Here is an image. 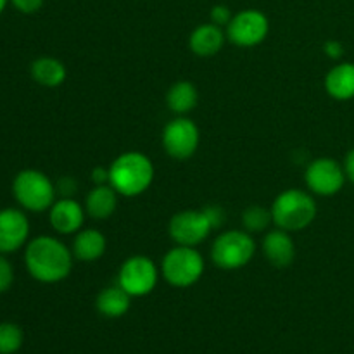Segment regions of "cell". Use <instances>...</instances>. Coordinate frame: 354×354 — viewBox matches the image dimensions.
<instances>
[{
    "label": "cell",
    "mask_w": 354,
    "mask_h": 354,
    "mask_svg": "<svg viewBox=\"0 0 354 354\" xmlns=\"http://www.w3.org/2000/svg\"><path fill=\"white\" fill-rule=\"evenodd\" d=\"M73 252L52 235H40L24 249V266L31 279L41 283H57L68 279L73 268Z\"/></svg>",
    "instance_id": "6da1fadb"
},
{
    "label": "cell",
    "mask_w": 354,
    "mask_h": 354,
    "mask_svg": "<svg viewBox=\"0 0 354 354\" xmlns=\"http://www.w3.org/2000/svg\"><path fill=\"white\" fill-rule=\"evenodd\" d=\"M154 182V165L145 154L128 151L109 166V185L123 197H137Z\"/></svg>",
    "instance_id": "7a4b0ae2"
},
{
    "label": "cell",
    "mask_w": 354,
    "mask_h": 354,
    "mask_svg": "<svg viewBox=\"0 0 354 354\" xmlns=\"http://www.w3.org/2000/svg\"><path fill=\"white\" fill-rule=\"evenodd\" d=\"M272 218L277 228L286 232H299L310 227L318 214L313 194L301 189L283 190L272 204Z\"/></svg>",
    "instance_id": "3957f363"
},
{
    "label": "cell",
    "mask_w": 354,
    "mask_h": 354,
    "mask_svg": "<svg viewBox=\"0 0 354 354\" xmlns=\"http://www.w3.org/2000/svg\"><path fill=\"white\" fill-rule=\"evenodd\" d=\"M12 196L21 209L44 213L50 209L57 197L54 182L38 169H23L12 180Z\"/></svg>",
    "instance_id": "277c9868"
},
{
    "label": "cell",
    "mask_w": 354,
    "mask_h": 354,
    "mask_svg": "<svg viewBox=\"0 0 354 354\" xmlns=\"http://www.w3.org/2000/svg\"><path fill=\"white\" fill-rule=\"evenodd\" d=\"M161 275L166 282L178 289L192 287L203 279L204 258L196 248L176 245L169 249L161 261Z\"/></svg>",
    "instance_id": "5b68a950"
},
{
    "label": "cell",
    "mask_w": 354,
    "mask_h": 354,
    "mask_svg": "<svg viewBox=\"0 0 354 354\" xmlns=\"http://www.w3.org/2000/svg\"><path fill=\"white\" fill-rule=\"evenodd\" d=\"M256 242L245 230H228L218 235L211 245V261L221 270H241L252 261Z\"/></svg>",
    "instance_id": "8992f818"
},
{
    "label": "cell",
    "mask_w": 354,
    "mask_h": 354,
    "mask_svg": "<svg viewBox=\"0 0 354 354\" xmlns=\"http://www.w3.org/2000/svg\"><path fill=\"white\" fill-rule=\"evenodd\" d=\"M159 270L147 256H131L121 265L118 272V286L131 297H144L156 289Z\"/></svg>",
    "instance_id": "52a82bcc"
},
{
    "label": "cell",
    "mask_w": 354,
    "mask_h": 354,
    "mask_svg": "<svg viewBox=\"0 0 354 354\" xmlns=\"http://www.w3.org/2000/svg\"><path fill=\"white\" fill-rule=\"evenodd\" d=\"M225 33H227V40L237 47H256L268 37L270 21L261 10L244 9L234 14Z\"/></svg>",
    "instance_id": "ba28073f"
},
{
    "label": "cell",
    "mask_w": 354,
    "mask_h": 354,
    "mask_svg": "<svg viewBox=\"0 0 354 354\" xmlns=\"http://www.w3.org/2000/svg\"><path fill=\"white\" fill-rule=\"evenodd\" d=\"M168 230L169 237L176 245L196 248L209 237L214 227L203 207V209H185L173 214Z\"/></svg>",
    "instance_id": "9c48e42d"
},
{
    "label": "cell",
    "mask_w": 354,
    "mask_h": 354,
    "mask_svg": "<svg viewBox=\"0 0 354 354\" xmlns=\"http://www.w3.org/2000/svg\"><path fill=\"white\" fill-rule=\"evenodd\" d=\"M199 142V128L192 120L185 116H176L162 130V147H165L166 154L178 161L192 158L197 152Z\"/></svg>",
    "instance_id": "30bf717a"
},
{
    "label": "cell",
    "mask_w": 354,
    "mask_h": 354,
    "mask_svg": "<svg viewBox=\"0 0 354 354\" xmlns=\"http://www.w3.org/2000/svg\"><path fill=\"white\" fill-rule=\"evenodd\" d=\"M304 180L313 196L332 197L341 192L348 178L341 162L332 158H318L308 165Z\"/></svg>",
    "instance_id": "8fae6325"
},
{
    "label": "cell",
    "mask_w": 354,
    "mask_h": 354,
    "mask_svg": "<svg viewBox=\"0 0 354 354\" xmlns=\"http://www.w3.org/2000/svg\"><path fill=\"white\" fill-rule=\"evenodd\" d=\"M30 220L19 207L0 209V254H10L28 244Z\"/></svg>",
    "instance_id": "7c38bea8"
},
{
    "label": "cell",
    "mask_w": 354,
    "mask_h": 354,
    "mask_svg": "<svg viewBox=\"0 0 354 354\" xmlns=\"http://www.w3.org/2000/svg\"><path fill=\"white\" fill-rule=\"evenodd\" d=\"M85 207L73 197H61L48 209L50 227L61 235H73L82 230L85 223Z\"/></svg>",
    "instance_id": "4fadbf2b"
},
{
    "label": "cell",
    "mask_w": 354,
    "mask_h": 354,
    "mask_svg": "<svg viewBox=\"0 0 354 354\" xmlns=\"http://www.w3.org/2000/svg\"><path fill=\"white\" fill-rule=\"evenodd\" d=\"M263 254L268 259L270 265L277 268H286L292 265L296 258V245L290 237V232L282 230V228L270 230L263 239Z\"/></svg>",
    "instance_id": "5bb4252c"
},
{
    "label": "cell",
    "mask_w": 354,
    "mask_h": 354,
    "mask_svg": "<svg viewBox=\"0 0 354 354\" xmlns=\"http://www.w3.org/2000/svg\"><path fill=\"white\" fill-rule=\"evenodd\" d=\"M227 33L213 23L199 24L189 37V47L199 57H213L223 48Z\"/></svg>",
    "instance_id": "9a60e30c"
},
{
    "label": "cell",
    "mask_w": 354,
    "mask_h": 354,
    "mask_svg": "<svg viewBox=\"0 0 354 354\" xmlns=\"http://www.w3.org/2000/svg\"><path fill=\"white\" fill-rule=\"evenodd\" d=\"M107 251V239L104 237L102 232L95 228H85L75 235L71 252L76 261L93 263L99 261Z\"/></svg>",
    "instance_id": "2e32d148"
},
{
    "label": "cell",
    "mask_w": 354,
    "mask_h": 354,
    "mask_svg": "<svg viewBox=\"0 0 354 354\" xmlns=\"http://www.w3.org/2000/svg\"><path fill=\"white\" fill-rule=\"evenodd\" d=\"M325 92L335 100L354 99V62H339L325 76Z\"/></svg>",
    "instance_id": "e0dca14e"
},
{
    "label": "cell",
    "mask_w": 354,
    "mask_h": 354,
    "mask_svg": "<svg viewBox=\"0 0 354 354\" xmlns=\"http://www.w3.org/2000/svg\"><path fill=\"white\" fill-rule=\"evenodd\" d=\"M118 196L120 194L107 183V185H95L88 192L85 199V211L93 220H107L114 214L118 207Z\"/></svg>",
    "instance_id": "ac0fdd59"
},
{
    "label": "cell",
    "mask_w": 354,
    "mask_h": 354,
    "mask_svg": "<svg viewBox=\"0 0 354 354\" xmlns=\"http://www.w3.org/2000/svg\"><path fill=\"white\" fill-rule=\"evenodd\" d=\"M30 73L31 78L38 85L47 86V88H55V86L62 85L66 82V76H68L64 62L55 57L35 59L30 66Z\"/></svg>",
    "instance_id": "d6986e66"
},
{
    "label": "cell",
    "mask_w": 354,
    "mask_h": 354,
    "mask_svg": "<svg viewBox=\"0 0 354 354\" xmlns=\"http://www.w3.org/2000/svg\"><path fill=\"white\" fill-rule=\"evenodd\" d=\"M131 304V296L127 290L121 289L120 286L106 287L99 292L95 301V306L100 315L107 318H120L128 313Z\"/></svg>",
    "instance_id": "ffe728a7"
},
{
    "label": "cell",
    "mask_w": 354,
    "mask_h": 354,
    "mask_svg": "<svg viewBox=\"0 0 354 354\" xmlns=\"http://www.w3.org/2000/svg\"><path fill=\"white\" fill-rule=\"evenodd\" d=\"M197 102H199V92H197L196 85L185 82V80L173 83L166 93V104H168L169 111L175 113L176 116L189 114L190 111L196 109Z\"/></svg>",
    "instance_id": "44dd1931"
},
{
    "label": "cell",
    "mask_w": 354,
    "mask_h": 354,
    "mask_svg": "<svg viewBox=\"0 0 354 354\" xmlns=\"http://www.w3.org/2000/svg\"><path fill=\"white\" fill-rule=\"evenodd\" d=\"M270 223H273L272 218V209H266V207L258 206H249L248 209H244L242 213V227L249 234H259V232H265L270 227Z\"/></svg>",
    "instance_id": "7402d4cb"
},
{
    "label": "cell",
    "mask_w": 354,
    "mask_h": 354,
    "mask_svg": "<svg viewBox=\"0 0 354 354\" xmlns=\"http://www.w3.org/2000/svg\"><path fill=\"white\" fill-rule=\"evenodd\" d=\"M24 341L23 330L12 322L0 324V354H14L21 349Z\"/></svg>",
    "instance_id": "603a6c76"
},
{
    "label": "cell",
    "mask_w": 354,
    "mask_h": 354,
    "mask_svg": "<svg viewBox=\"0 0 354 354\" xmlns=\"http://www.w3.org/2000/svg\"><path fill=\"white\" fill-rule=\"evenodd\" d=\"M14 282V268L6 254H0V294L7 292L12 287Z\"/></svg>",
    "instance_id": "cb8c5ba5"
},
{
    "label": "cell",
    "mask_w": 354,
    "mask_h": 354,
    "mask_svg": "<svg viewBox=\"0 0 354 354\" xmlns=\"http://www.w3.org/2000/svg\"><path fill=\"white\" fill-rule=\"evenodd\" d=\"M232 17H234V14H232L230 7L223 6V3H218L211 9V23L216 24V26L227 28L230 24Z\"/></svg>",
    "instance_id": "d4e9b609"
},
{
    "label": "cell",
    "mask_w": 354,
    "mask_h": 354,
    "mask_svg": "<svg viewBox=\"0 0 354 354\" xmlns=\"http://www.w3.org/2000/svg\"><path fill=\"white\" fill-rule=\"evenodd\" d=\"M9 2L23 14H35L44 6V0H9Z\"/></svg>",
    "instance_id": "484cf974"
},
{
    "label": "cell",
    "mask_w": 354,
    "mask_h": 354,
    "mask_svg": "<svg viewBox=\"0 0 354 354\" xmlns=\"http://www.w3.org/2000/svg\"><path fill=\"white\" fill-rule=\"evenodd\" d=\"M324 52L328 59H334V61H339L344 55V45L339 40H328L325 41Z\"/></svg>",
    "instance_id": "4316f807"
},
{
    "label": "cell",
    "mask_w": 354,
    "mask_h": 354,
    "mask_svg": "<svg viewBox=\"0 0 354 354\" xmlns=\"http://www.w3.org/2000/svg\"><path fill=\"white\" fill-rule=\"evenodd\" d=\"M55 189H57V194H61V197H71L76 190V182L69 176H64V178L59 180Z\"/></svg>",
    "instance_id": "83f0119b"
},
{
    "label": "cell",
    "mask_w": 354,
    "mask_h": 354,
    "mask_svg": "<svg viewBox=\"0 0 354 354\" xmlns=\"http://www.w3.org/2000/svg\"><path fill=\"white\" fill-rule=\"evenodd\" d=\"M204 211H206L207 218H209V221H211V223H213L214 228H218V227H221V225H223L225 211L221 209V207L207 206V207H204Z\"/></svg>",
    "instance_id": "f1b7e54d"
},
{
    "label": "cell",
    "mask_w": 354,
    "mask_h": 354,
    "mask_svg": "<svg viewBox=\"0 0 354 354\" xmlns=\"http://www.w3.org/2000/svg\"><path fill=\"white\" fill-rule=\"evenodd\" d=\"M92 182L95 183V185H107V183H109V168L97 166L92 171Z\"/></svg>",
    "instance_id": "f546056e"
},
{
    "label": "cell",
    "mask_w": 354,
    "mask_h": 354,
    "mask_svg": "<svg viewBox=\"0 0 354 354\" xmlns=\"http://www.w3.org/2000/svg\"><path fill=\"white\" fill-rule=\"evenodd\" d=\"M344 173H346V178L349 180V182L354 183V149L346 154V159H344Z\"/></svg>",
    "instance_id": "4dcf8cb0"
},
{
    "label": "cell",
    "mask_w": 354,
    "mask_h": 354,
    "mask_svg": "<svg viewBox=\"0 0 354 354\" xmlns=\"http://www.w3.org/2000/svg\"><path fill=\"white\" fill-rule=\"evenodd\" d=\"M7 3H9V0H0V16H2V12L6 10Z\"/></svg>",
    "instance_id": "1f68e13d"
}]
</instances>
